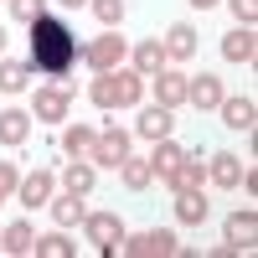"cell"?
<instances>
[{
	"label": "cell",
	"mask_w": 258,
	"mask_h": 258,
	"mask_svg": "<svg viewBox=\"0 0 258 258\" xmlns=\"http://www.w3.org/2000/svg\"><path fill=\"white\" fill-rule=\"evenodd\" d=\"M78 57H83L78 36L62 26L57 16H36V21H31V68H36V73H47V78H68Z\"/></svg>",
	"instance_id": "1"
},
{
	"label": "cell",
	"mask_w": 258,
	"mask_h": 258,
	"mask_svg": "<svg viewBox=\"0 0 258 258\" xmlns=\"http://www.w3.org/2000/svg\"><path fill=\"white\" fill-rule=\"evenodd\" d=\"M93 103L98 109H129V103H140V93H145V83L135 78V73H119V68H109L98 83H93Z\"/></svg>",
	"instance_id": "2"
},
{
	"label": "cell",
	"mask_w": 258,
	"mask_h": 258,
	"mask_svg": "<svg viewBox=\"0 0 258 258\" xmlns=\"http://www.w3.org/2000/svg\"><path fill=\"white\" fill-rule=\"evenodd\" d=\"M83 227H88V243H98L103 258H114V253H119L114 238H124V227H119L114 212H93V217H83Z\"/></svg>",
	"instance_id": "3"
},
{
	"label": "cell",
	"mask_w": 258,
	"mask_h": 258,
	"mask_svg": "<svg viewBox=\"0 0 258 258\" xmlns=\"http://www.w3.org/2000/svg\"><path fill=\"white\" fill-rule=\"evenodd\" d=\"M181 243H176V232H165V227H150V232H140V238H119V253H145V258H165V253H176Z\"/></svg>",
	"instance_id": "4"
},
{
	"label": "cell",
	"mask_w": 258,
	"mask_h": 258,
	"mask_svg": "<svg viewBox=\"0 0 258 258\" xmlns=\"http://www.w3.org/2000/svg\"><path fill=\"white\" fill-rule=\"evenodd\" d=\"M124 155H129V135H124V129H98V140H93V165H124Z\"/></svg>",
	"instance_id": "5"
},
{
	"label": "cell",
	"mask_w": 258,
	"mask_h": 258,
	"mask_svg": "<svg viewBox=\"0 0 258 258\" xmlns=\"http://www.w3.org/2000/svg\"><path fill=\"white\" fill-rule=\"evenodd\" d=\"M222 232H227V248H232V253H238V248L248 253L253 238H258V217H253V212H232V217L222 222Z\"/></svg>",
	"instance_id": "6"
},
{
	"label": "cell",
	"mask_w": 258,
	"mask_h": 258,
	"mask_svg": "<svg viewBox=\"0 0 258 258\" xmlns=\"http://www.w3.org/2000/svg\"><path fill=\"white\" fill-rule=\"evenodd\" d=\"M202 176H207V165H202V155H181L176 160V170H170V191H202Z\"/></svg>",
	"instance_id": "7"
},
{
	"label": "cell",
	"mask_w": 258,
	"mask_h": 258,
	"mask_svg": "<svg viewBox=\"0 0 258 258\" xmlns=\"http://www.w3.org/2000/svg\"><path fill=\"white\" fill-rule=\"evenodd\" d=\"M186 103H197V109H217L222 103V83L202 73V78H186Z\"/></svg>",
	"instance_id": "8"
},
{
	"label": "cell",
	"mask_w": 258,
	"mask_h": 258,
	"mask_svg": "<svg viewBox=\"0 0 258 258\" xmlns=\"http://www.w3.org/2000/svg\"><path fill=\"white\" fill-rule=\"evenodd\" d=\"M83 57H88L98 73H109V68H119V62H124V36H98Z\"/></svg>",
	"instance_id": "9"
},
{
	"label": "cell",
	"mask_w": 258,
	"mask_h": 258,
	"mask_svg": "<svg viewBox=\"0 0 258 258\" xmlns=\"http://www.w3.org/2000/svg\"><path fill=\"white\" fill-rule=\"evenodd\" d=\"M21 207H47L52 202V176L47 170H31V176H21Z\"/></svg>",
	"instance_id": "10"
},
{
	"label": "cell",
	"mask_w": 258,
	"mask_h": 258,
	"mask_svg": "<svg viewBox=\"0 0 258 258\" xmlns=\"http://www.w3.org/2000/svg\"><path fill=\"white\" fill-rule=\"evenodd\" d=\"M253 52H258L253 26H238V31H227V36H222V57H227V62H253Z\"/></svg>",
	"instance_id": "11"
},
{
	"label": "cell",
	"mask_w": 258,
	"mask_h": 258,
	"mask_svg": "<svg viewBox=\"0 0 258 258\" xmlns=\"http://www.w3.org/2000/svg\"><path fill=\"white\" fill-rule=\"evenodd\" d=\"M155 103L181 109V103H186V78L181 73H155Z\"/></svg>",
	"instance_id": "12"
},
{
	"label": "cell",
	"mask_w": 258,
	"mask_h": 258,
	"mask_svg": "<svg viewBox=\"0 0 258 258\" xmlns=\"http://www.w3.org/2000/svg\"><path fill=\"white\" fill-rule=\"evenodd\" d=\"M207 197H202V191H176V217L186 222V227H197V222H207Z\"/></svg>",
	"instance_id": "13"
},
{
	"label": "cell",
	"mask_w": 258,
	"mask_h": 258,
	"mask_svg": "<svg viewBox=\"0 0 258 258\" xmlns=\"http://www.w3.org/2000/svg\"><path fill=\"white\" fill-rule=\"evenodd\" d=\"M170 124H176V119H170L165 103H150V109L140 114V135H145V140H165V135H170Z\"/></svg>",
	"instance_id": "14"
},
{
	"label": "cell",
	"mask_w": 258,
	"mask_h": 258,
	"mask_svg": "<svg viewBox=\"0 0 258 258\" xmlns=\"http://www.w3.org/2000/svg\"><path fill=\"white\" fill-rule=\"evenodd\" d=\"M217 109H222V124L227 129H243V135L253 129V98H222Z\"/></svg>",
	"instance_id": "15"
},
{
	"label": "cell",
	"mask_w": 258,
	"mask_h": 258,
	"mask_svg": "<svg viewBox=\"0 0 258 258\" xmlns=\"http://www.w3.org/2000/svg\"><path fill=\"white\" fill-rule=\"evenodd\" d=\"M62 186H68L73 197H88V191H93V160H83V155H78L68 170H62Z\"/></svg>",
	"instance_id": "16"
},
{
	"label": "cell",
	"mask_w": 258,
	"mask_h": 258,
	"mask_svg": "<svg viewBox=\"0 0 258 258\" xmlns=\"http://www.w3.org/2000/svg\"><path fill=\"white\" fill-rule=\"evenodd\" d=\"M160 47H165V57H191V52H197V31H191L186 21H176V26L165 31Z\"/></svg>",
	"instance_id": "17"
},
{
	"label": "cell",
	"mask_w": 258,
	"mask_h": 258,
	"mask_svg": "<svg viewBox=\"0 0 258 258\" xmlns=\"http://www.w3.org/2000/svg\"><path fill=\"white\" fill-rule=\"evenodd\" d=\"M26 135H31V114H21V109L0 114V145H21Z\"/></svg>",
	"instance_id": "18"
},
{
	"label": "cell",
	"mask_w": 258,
	"mask_h": 258,
	"mask_svg": "<svg viewBox=\"0 0 258 258\" xmlns=\"http://www.w3.org/2000/svg\"><path fill=\"white\" fill-rule=\"evenodd\" d=\"M207 176L217 181V186H238V181H243V160H238V155H212Z\"/></svg>",
	"instance_id": "19"
},
{
	"label": "cell",
	"mask_w": 258,
	"mask_h": 258,
	"mask_svg": "<svg viewBox=\"0 0 258 258\" xmlns=\"http://www.w3.org/2000/svg\"><path fill=\"white\" fill-rule=\"evenodd\" d=\"M31 62H0V93H26Z\"/></svg>",
	"instance_id": "20"
},
{
	"label": "cell",
	"mask_w": 258,
	"mask_h": 258,
	"mask_svg": "<svg viewBox=\"0 0 258 258\" xmlns=\"http://www.w3.org/2000/svg\"><path fill=\"white\" fill-rule=\"evenodd\" d=\"M135 68H140L145 78H155V73L165 68V47H160V41H140V47H135Z\"/></svg>",
	"instance_id": "21"
},
{
	"label": "cell",
	"mask_w": 258,
	"mask_h": 258,
	"mask_svg": "<svg viewBox=\"0 0 258 258\" xmlns=\"http://www.w3.org/2000/svg\"><path fill=\"white\" fill-rule=\"evenodd\" d=\"M181 155H186V150H181V145H170V135H165V140H155V155H150V170H155V176H170Z\"/></svg>",
	"instance_id": "22"
},
{
	"label": "cell",
	"mask_w": 258,
	"mask_h": 258,
	"mask_svg": "<svg viewBox=\"0 0 258 258\" xmlns=\"http://www.w3.org/2000/svg\"><path fill=\"white\" fill-rule=\"evenodd\" d=\"M62 114H68V93H62V88H41L36 93V119H62Z\"/></svg>",
	"instance_id": "23"
},
{
	"label": "cell",
	"mask_w": 258,
	"mask_h": 258,
	"mask_svg": "<svg viewBox=\"0 0 258 258\" xmlns=\"http://www.w3.org/2000/svg\"><path fill=\"white\" fill-rule=\"evenodd\" d=\"M93 140H98V135H93L88 124H73L68 135H62V150H68V155H83V160H88V155H93Z\"/></svg>",
	"instance_id": "24"
},
{
	"label": "cell",
	"mask_w": 258,
	"mask_h": 258,
	"mask_svg": "<svg viewBox=\"0 0 258 258\" xmlns=\"http://www.w3.org/2000/svg\"><path fill=\"white\" fill-rule=\"evenodd\" d=\"M83 217H88V212H83V202L73 197V191H68L62 202H52V222H57V227H78Z\"/></svg>",
	"instance_id": "25"
},
{
	"label": "cell",
	"mask_w": 258,
	"mask_h": 258,
	"mask_svg": "<svg viewBox=\"0 0 258 258\" xmlns=\"http://www.w3.org/2000/svg\"><path fill=\"white\" fill-rule=\"evenodd\" d=\"M0 248H6V253H31V248H36V232H31L26 222H11L6 238H0Z\"/></svg>",
	"instance_id": "26"
},
{
	"label": "cell",
	"mask_w": 258,
	"mask_h": 258,
	"mask_svg": "<svg viewBox=\"0 0 258 258\" xmlns=\"http://www.w3.org/2000/svg\"><path fill=\"white\" fill-rule=\"evenodd\" d=\"M119 170H124V186H129V191H145V186H150V176H155L145 160H129V155H124V165H119Z\"/></svg>",
	"instance_id": "27"
},
{
	"label": "cell",
	"mask_w": 258,
	"mask_h": 258,
	"mask_svg": "<svg viewBox=\"0 0 258 258\" xmlns=\"http://www.w3.org/2000/svg\"><path fill=\"white\" fill-rule=\"evenodd\" d=\"M31 253H36V258H73V243L62 238V232H52V238H36Z\"/></svg>",
	"instance_id": "28"
},
{
	"label": "cell",
	"mask_w": 258,
	"mask_h": 258,
	"mask_svg": "<svg viewBox=\"0 0 258 258\" xmlns=\"http://www.w3.org/2000/svg\"><path fill=\"white\" fill-rule=\"evenodd\" d=\"M93 16L103 21V26H119L124 21V0H93Z\"/></svg>",
	"instance_id": "29"
},
{
	"label": "cell",
	"mask_w": 258,
	"mask_h": 258,
	"mask_svg": "<svg viewBox=\"0 0 258 258\" xmlns=\"http://www.w3.org/2000/svg\"><path fill=\"white\" fill-rule=\"evenodd\" d=\"M11 16H16V21H26V26H31L36 16H47V6H41V0H11Z\"/></svg>",
	"instance_id": "30"
},
{
	"label": "cell",
	"mask_w": 258,
	"mask_h": 258,
	"mask_svg": "<svg viewBox=\"0 0 258 258\" xmlns=\"http://www.w3.org/2000/svg\"><path fill=\"white\" fill-rule=\"evenodd\" d=\"M232 16H238V26H253L258 21V0H232Z\"/></svg>",
	"instance_id": "31"
},
{
	"label": "cell",
	"mask_w": 258,
	"mask_h": 258,
	"mask_svg": "<svg viewBox=\"0 0 258 258\" xmlns=\"http://www.w3.org/2000/svg\"><path fill=\"white\" fill-rule=\"evenodd\" d=\"M21 176H16V165H6V160H0V191H11Z\"/></svg>",
	"instance_id": "32"
},
{
	"label": "cell",
	"mask_w": 258,
	"mask_h": 258,
	"mask_svg": "<svg viewBox=\"0 0 258 258\" xmlns=\"http://www.w3.org/2000/svg\"><path fill=\"white\" fill-rule=\"evenodd\" d=\"M57 6H68V11H78V6H88V0H57Z\"/></svg>",
	"instance_id": "33"
},
{
	"label": "cell",
	"mask_w": 258,
	"mask_h": 258,
	"mask_svg": "<svg viewBox=\"0 0 258 258\" xmlns=\"http://www.w3.org/2000/svg\"><path fill=\"white\" fill-rule=\"evenodd\" d=\"M191 6H197V11H212V6H217V0H191Z\"/></svg>",
	"instance_id": "34"
},
{
	"label": "cell",
	"mask_w": 258,
	"mask_h": 258,
	"mask_svg": "<svg viewBox=\"0 0 258 258\" xmlns=\"http://www.w3.org/2000/svg\"><path fill=\"white\" fill-rule=\"evenodd\" d=\"M0 52H6V26H0Z\"/></svg>",
	"instance_id": "35"
},
{
	"label": "cell",
	"mask_w": 258,
	"mask_h": 258,
	"mask_svg": "<svg viewBox=\"0 0 258 258\" xmlns=\"http://www.w3.org/2000/svg\"><path fill=\"white\" fill-rule=\"evenodd\" d=\"M0 238H6V227H0Z\"/></svg>",
	"instance_id": "36"
},
{
	"label": "cell",
	"mask_w": 258,
	"mask_h": 258,
	"mask_svg": "<svg viewBox=\"0 0 258 258\" xmlns=\"http://www.w3.org/2000/svg\"><path fill=\"white\" fill-rule=\"evenodd\" d=\"M0 202H6V191H0Z\"/></svg>",
	"instance_id": "37"
}]
</instances>
